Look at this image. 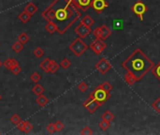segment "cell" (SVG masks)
I'll return each mask as SVG.
<instances>
[{
	"instance_id": "cell-1",
	"label": "cell",
	"mask_w": 160,
	"mask_h": 135,
	"mask_svg": "<svg viewBox=\"0 0 160 135\" xmlns=\"http://www.w3.org/2000/svg\"><path fill=\"white\" fill-rule=\"evenodd\" d=\"M41 16L48 22L54 23L57 32L63 35L82 16V13L70 0H54L42 11Z\"/></svg>"
},
{
	"instance_id": "cell-2",
	"label": "cell",
	"mask_w": 160,
	"mask_h": 135,
	"mask_svg": "<svg viewBox=\"0 0 160 135\" xmlns=\"http://www.w3.org/2000/svg\"><path fill=\"white\" fill-rule=\"evenodd\" d=\"M154 62L147 56L141 49L137 48L127 56L122 63V67L127 72H130L137 79L141 80L146 73H148L154 67Z\"/></svg>"
},
{
	"instance_id": "cell-3",
	"label": "cell",
	"mask_w": 160,
	"mask_h": 135,
	"mask_svg": "<svg viewBox=\"0 0 160 135\" xmlns=\"http://www.w3.org/2000/svg\"><path fill=\"white\" fill-rule=\"evenodd\" d=\"M68 48L76 56H81L88 49V45L86 44L85 42H83L82 38L79 37V38L75 39L69 44Z\"/></svg>"
},
{
	"instance_id": "cell-4",
	"label": "cell",
	"mask_w": 160,
	"mask_h": 135,
	"mask_svg": "<svg viewBox=\"0 0 160 135\" xmlns=\"http://www.w3.org/2000/svg\"><path fill=\"white\" fill-rule=\"evenodd\" d=\"M92 99L97 101L98 102H100L101 104H103L105 101H107L110 98V91H105L102 88L99 87H96L93 92H91L90 96Z\"/></svg>"
},
{
	"instance_id": "cell-5",
	"label": "cell",
	"mask_w": 160,
	"mask_h": 135,
	"mask_svg": "<svg viewBox=\"0 0 160 135\" xmlns=\"http://www.w3.org/2000/svg\"><path fill=\"white\" fill-rule=\"evenodd\" d=\"M96 69L99 71L101 74H106V73L112 69V64L109 62V60L106 57H102L98 60V62L96 64Z\"/></svg>"
},
{
	"instance_id": "cell-6",
	"label": "cell",
	"mask_w": 160,
	"mask_h": 135,
	"mask_svg": "<svg viewBox=\"0 0 160 135\" xmlns=\"http://www.w3.org/2000/svg\"><path fill=\"white\" fill-rule=\"evenodd\" d=\"M89 47H90V49L96 55H99V54H101L105 50V48L107 47V44L101 39H96L90 44Z\"/></svg>"
},
{
	"instance_id": "cell-7",
	"label": "cell",
	"mask_w": 160,
	"mask_h": 135,
	"mask_svg": "<svg viewBox=\"0 0 160 135\" xmlns=\"http://www.w3.org/2000/svg\"><path fill=\"white\" fill-rule=\"evenodd\" d=\"M132 11L141 19V21H142L143 20V14L147 11V7L143 2L138 1L132 6Z\"/></svg>"
},
{
	"instance_id": "cell-8",
	"label": "cell",
	"mask_w": 160,
	"mask_h": 135,
	"mask_svg": "<svg viewBox=\"0 0 160 135\" xmlns=\"http://www.w3.org/2000/svg\"><path fill=\"white\" fill-rule=\"evenodd\" d=\"M82 105H83V107H84L86 110H87V111H88L89 113L93 114V113H95V112L96 111L97 108L99 107V106H101L102 104H101L100 102H98L97 101L92 99L91 97H89L88 99L82 103Z\"/></svg>"
},
{
	"instance_id": "cell-9",
	"label": "cell",
	"mask_w": 160,
	"mask_h": 135,
	"mask_svg": "<svg viewBox=\"0 0 160 135\" xmlns=\"http://www.w3.org/2000/svg\"><path fill=\"white\" fill-rule=\"evenodd\" d=\"M75 32L80 37V38L84 39L87 36L90 35V33L92 32V29H91L90 27H87V26H85L84 23H81L78 24V27L75 28Z\"/></svg>"
},
{
	"instance_id": "cell-10",
	"label": "cell",
	"mask_w": 160,
	"mask_h": 135,
	"mask_svg": "<svg viewBox=\"0 0 160 135\" xmlns=\"http://www.w3.org/2000/svg\"><path fill=\"white\" fill-rule=\"evenodd\" d=\"M109 4L106 0H92L91 7L97 12V13H100L102 12L106 8H108Z\"/></svg>"
},
{
	"instance_id": "cell-11",
	"label": "cell",
	"mask_w": 160,
	"mask_h": 135,
	"mask_svg": "<svg viewBox=\"0 0 160 135\" xmlns=\"http://www.w3.org/2000/svg\"><path fill=\"white\" fill-rule=\"evenodd\" d=\"M70 1L76 8H78L82 11L87 10L91 7L92 3V0H70Z\"/></svg>"
},
{
	"instance_id": "cell-12",
	"label": "cell",
	"mask_w": 160,
	"mask_h": 135,
	"mask_svg": "<svg viewBox=\"0 0 160 135\" xmlns=\"http://www.w3.org/2000/svg\"><path fill=\"white\" fill-rule=\"evenodd\" d=\"M19 65V62L16 60V59H14V58H11V57H9V58H7L5 61H4V63H3V66L6 68V69H13L14 67H16V66H18Z\"/></svg>"
},
{
	"instance_id": "cell-13",
	"label": "cell",
	"mask_w": 160,
	"mask_h": 135,
	"mask_svg": "<svg viewBox=\"0 0 160 135\" xmlns=\"http://www.w3.org/2000/svg\"><path fill=\"white\" fill-rule=\"evenodd\" d=\"M50 64H51V59L49 57H46L44 58V60H42L40 62V67L44 72L48 73V72H50V70H49V69H50Z\"/></svg>"
},
{
	"instance_id": "cell-14",
	"label": "cell",
	"mask_w": 160,
	"mask_h": 135,
	"mask_svg": "<svg viewBox=\"0 0 160 135\" xmlns=\"http://www.w3.org/2000/svg\"><path fill=\"white\" fill-rule=\"evenodd\" d=\"M112 35V30H110L106 24H103V26H101V37L100 39L105 41L107 40L109 37Z\"/></svg>"
},
{
	"instance_id": "cell-15",
	"label": "cell",
	"mask_w": 160,
	"mask_h": 135,
	"mask_svg": "<svg viewBox=\"0 0 160 135\" xmlns=\"http://www.w3.org/2000/svg\"><path fill=\"white\" fill-rule=\"evenodd\" d=\"M36 102L38 103L40 107H44L49 103V99L46 96L41 94V95H39L38 98L36 99Z\"/></svg>"
},
{
	"instance_id": "cell-16",
	"label": "cell",
	"mask_w": 160,
	"mask_h": 135,
	"mask_svg": "<svg viewBox=\"0 0 160 135\" xmlns=\"http://www.w3.org/2000/svg\"><path fill=\"white\" fill-rule=\"evenodd\" d=\"M24 10L27 11L29 14L34 15L37 12V10H38V7H37L33 2H29L26 7H24Z\"/></svg>"
},
{
	"instance_id": "cell-17",
	"label": "cell",
	"mask_w": 160,
	"mask_h": 135,
	"mask_svg": "<svg viewBox=\"0 0 160 135\" xmlns=\"http://www.w3.org/2000/svg\"><path fill=\"white\" fill-rule=\"evenodd\" d=\"M31 17H32V15L29 14L28 12L26 11V10H23V11L22 12V13L19 14V19H20V21H21L22 23H26L27 22H29L30 19H31Z\"/></svg>"
},
{
	"instance_id": "cell-18",
	"label": "cell",
	"mask_w": 160,
	"mask_h": 135,
	"mask_svg": "<svg viewBox=\"0 0 160 135\" xmlns=\"http://www.w3.org/2000/svg\"><path fill=\"white\" fill-rule=\"evenodd\" d=\"M45 30L50 34H54V32H57V27L54 23L48 22V23L45 26Z\"/></svg>"
},
{
	"instance_id": "cell-19",
	"label": "cell",
	"mask_w": 160,
	"mask_h": 135,
	"mask_svg": "<svg viewBox=\"0 0 160 135\" xmlns=\"http://www.w3.org/2000/svg\"><path fill=\"white\" fill-rule=\"evenodd\" d=\"M124 79H125V81L127 82V83L128 84V85H133L135 83L137 82V79L134 77V75L133 74H131L130 72H127V74L124 76Z\"/></svg>"
},
{
	"instance_id": "cell-20",
	"label": "cell",
	"mask_w": 160,
	"mask_h": 135,
	"mask_svg": "<svg viewBox=\"0 0 160 135\" xmlns=\"http://www.w3.org/2000/svg\"><path fill=\"white\" fill-rule=\"evenodd\" d=\"M32 92L37 95V96H39V95H41L43 92H44V87H42V85H40V83H37L35 85H34V87L32 88Z\"/></svg>"
},
{
	"instance_id": "cell-21",
	"label": "cell",
	"mask_w": 160,
	"mask_h": 135,
	"mask_svg": "<svg viewBox=\"0 0 160 135\" xmlns=\"http://www.w3.org/2000/svg\"><path fill=\"white\" fill-rule=\"evenodd\" d=\"M81 23H84L85 26H87V27H92L93 24L95 23V21L93 20V18L90 16V15H85V16H83V18L82 19V22Z\"/></svg>"
},
{
	"instance_id": "cell-22",
	"label": "cell",
	"mask_w": 160,
	"mask_h": 135,
	"mask_svg": "<svg viewBox=\"0 0 160 135\" xmlns=\"http://www.w3.org/2000/svg\"><path fill=\"white\" fill-rule=\"evenodd\" d=\"M12 50H13L15 53H20L23 50V44L22 42H20L19 41L14 42L12 44Z\"/></svg>"
},
{
	"instance_id": "cell-23",
	"label": "cell",
	"mask_w": 160,
	"mask_h": 135,
	"mask_svg": "<svg viewBox=\"0 0 160 135\" xmlns=\"http://www.w3.org/2000/svg\"><path fill=\"white\" fill-rule=\"evenodd\" d=\"M151 71H152L153 74L160 81V61H159V62L155 66L153 67V69H151Z\"/></svg>"
},
{
	"instance_id": "cell-24",
	"label": "cell",
	"mask_w": 160,
	"mask_h": 135,
	"mask_svg": "<svg viewBox=\"0 0 160 135\" xmlns=\"http://www.w3.org/2000/svg\"><path fill=\"white\" fill-rule=\"evenodd\" d=\"M29 40H30V37H29L26 32L21 33V34L19 35V37H18V41H19L20 42H22L23 44L26 43Z\"/></svg>"
},
{
	"instance_id": "cell-25",
	"label": "cell",
	"mask_w": 160,
	"mask_h": 135,
	"mask_svg": "<svg viewBox=\"0 0 160 135\" xmlns=\"http://www.w3.org/2000/svg\"><path fill=\"white\" fill-rule=\"evenodd\" d=\"M101 117H102V119H104V120H108V121H113V119H114V115L110 112V111H106V112H104V114L101 115Z\"/></svg>"
},
{
	"instance_id": "cell-26",
	"label": "cell",
	"mask_w": 160,
	"mask_h": 135,
	"mask_svg": "<svg viewBox=\"0 0 160 135\" xmlns=\"http://www.w3.org/2000/svg\"><path fill=\"white\" fill-rule=\"evenodd\" d=\"M98 126H99V128H100L101 130H107L110 127V122L108 121V120L102 119V121L99 122V124H98Z\"/></svg>"
},
{
	"instance_id": "cell-27",
	"label": "cell",
	"mask_w": 160,
	"mask_h": 135,
	"mask_svg": "<svg viewBox=\"0 0 160 135\" xmlns=\"http://www.w3.org/2000/svg\"><path fill=\"white\" fill-rule=\"evenodd\" d=\"M32 130H33V125L30 123V122L29 121H23V131L26 132V133H29Z\"/></svg>"
},
{
	"instance_id": "cell-28",
	"label": "cell",
	"mask_w": 160,
	"mask_h": 135,
	"mask_svg": "<svg viewBox=\"0 0 160 135\" xmlns=\"http://www.w3.org/2000/svg\"><path fill=\"white\" fill-rule=\"evenodd\" d=\"M97 87L102 88V89H104L105 91H110V90L113 89V85L110 84L109 82H104V83H100L99 85H98Z\"/></svg>"
},
{
	"instance_id": "cell-29",
	"label": "cell",
	"mask_w": 160,
	"mask_h": 135,
	"mask_svg": "<svg viewBox=\"0 0 160 135\" xmlns=\"http://www.w3.org/2000/svg\"><path fill=\"white\" fill-rule=\"evenodd\" d=\"M33 54H34V55L37 57V58H40V57H42L43 55H44V50L42 48H40V47H38V48H36L35 50H34V52H33Z\"/></svg>"
},
{
	"instance_id": "cell-30",
	"label": "cell",
	"mask_w": 160,
	"mask_h": 135,
	"mask_svg": "<svg viewBox=\"0 0 160 135\" xmlns=\"http://www.w3.org/2000/svg\"><path fill=\"white\" fill-rule=\"evenodd\" d=\"M70 66H71V61L68 58H64L60 62V67H62L65 69H68Z\"/></svg>"
},
{
	"instance_id": "cell-31",
	"label": "cell",
	"mask_w": 160,
	"mask_h": 135,
	"mask_svg": "<svg viewBox=\"0 0 160 135\" xmlns=\"http://www.w3.org/2000/svg\"><path fill=\"white\" fill-rule=\"evenodd\" d=\"M59 64H57L54 60H51V64H50V69H49V70H50L51 73H54L55 71H57V69H59Z\"/></svg>"
},
{
	"instance_id": "cell-32",
	"label": "cell",
	"mask_w": 160,
	"mask_h": 135,
	"mask_svg": "<svg viewBox=\"0 0 160 135\" xmlns=\"http://www.w3.org/2000/svg\"><path fill=\"white\" fill-rule=\"evenodd\" d=\"M30 79H31V81H33L34 83H39L40 81L41 76H40V74L39 72H34V73H32V74H31Z\"/></svg>"
},
{
	"instance_id": "cell-33",
	"label": "cell",
	"mask_w": 160,
	"mask_h": 135,
	"mask_svg": "<svg viewBox=\"0 0 160 135\" xmlns=\"http://www.w3.org/2000/svg\"><path fill=\"white\" fill-rule=\"evenodd\" d=\"M10 121L12 122V123H13L14 125H18L20 122L22 121V119H21V117L18 115H16V114H14L13 115H12L11 117H10Z\"/></svg>"
},
{
	"instance_id": "cell-34",
	"label": "cell",
	"mask_w": 160,
	"mask_h": 135,
	"mask_svg": "<svg viewBox=\"0 0 160 135\" xmlns=\"http://www.w3.org/2000/svg\"><path fill=\"white\" fill-rule=\"evenodd\" d=\"M152 106L157 113H160V98H157V99L153 102Z\"/></svg>"
},
{
	"instance_id": "cell-35",
	"label": "cell",
	"mask_w": 160,
	"mask_h": 135,
	"mask_svg": "<svg viewBox=\"0 0 160 135\" xmlns=\"http://www.w3.org/2000/svg\"><path fill=\"white\" fill-rule=\"evenodd\" d=\"M81 134H82V135H92V134H93V130H91L90 127L85 126V127L81 130Z\"/></svg>"
},
{
	"instance_id": "cell-36",
	"label": "cell",
	"mask_w": 160,
	"mask_h": 135,
	"mask_svg": "<svg viewBox=\"0 0 160 135\" xmlns=\"http://www.w3.org/2000/svg\"><path fill=\"white\" fill-rule=\"evenodd\" d=\"M78 89L82 92H85L86 90L88 89V84L86 83L85 82H81L79 84H78Z\"/></svg>"
},
{
	"instance_id": "cell-37",
	"label": "cell",
	"mask_w": 160,
	"mask_h": 135,
	"mask_svg": "<svg viewBox=\"0 0 160 135\" xmlns=\"http://www.w3.org/2000/svg\"><path fill=\"white\" fill-rule=\"evenodd\" d=\"M93 34L96 39H100L101 37V27H97L93 30Z\"/></svg>"
},
{
	"instance_id": "cell-38",
	"label": "cell",
	"mask_w": 160,
	"mask_h": 135,
	"mask_svg": "<svg viewBox=\"0 0 160 135\" xmlns=\"http://www.w3.org/2000/svg\"><path fill=\"white\" fill-rule=\"evenodd\" d=\"M54 124V128H55V130L56 131H61L63 129H64V124H63V122H61V121H56Z\"/></svg>"
},
{
	"instance_id": "cell-39",
	"label": "cell",
	"mask_w": 160,
	"mask_h": 135,
	"mask_svg": "<svg viewBox=\"0 0 160 135\" xmlns=\"http://www.w3.org/2000/svg\"><path fill=\"white\" fill-rule=\"evenodd\" d=\"M46 130L49 133H54L56 130H55V128H54V123H50V124H48L47 127H46Z\"/></svg>"
},
{
	"instance_id": "cell-40",
	"label": "cell",
	"mask_w": 160,
	"mask_h": 135,
	"mask_svg": "<svg viewBox=\"0 0 160 135\" xmlns=\"http://www.w3.org/2000/svg\"><path fill=\"white\" fill-rule=\"evenodd\" d=\"M10 70H11V72H12V73H13V74H15V75H18L19 73L21 72V70H22V68L20 67V65H18V66L14 67L13 69H11Z\"/></svg>"
},
{
	"instance_id": "cell-41",
	"label": "cell",
	"mask_w": 160,
	"mask_h": 135,
	"mask_svg": "<svg viewBox=\"0 0 160 135\" xmlns=\"http://www.w3.org/2000/svg\"><path fill=\"white\" fill-rule=\"evenodd\" d=\"M2 66H3V63L1 62V60H0V68H1Z\"/></svg>"
},
{
	"instance_id": "cell-42",
	"label": "cell",
	"mask_w": 160,
	"mask_h": 135,
	"mask_svg": "<svg viewBox=\"0 0 160 135\" xmlns=\"http://www.w3.org/2000/svg\"><path fill=\"white\" fill-rule=\"evenodd\" d=\"M1 99H2V97H1V95H0V101H1Z\"/></svg>"
},
{
	"instance_id": "cell-43",
	"label": "cell",
	"mask_w": 160,
	"mask_h": 135,
	"mask_svg": "<svg viewBox=\"0 0 160 135\" xmlns=\"http://www.w3.org/2000/svg\"><path fill=\"white\" fill-rule=\"evenodd\" d=\"M0 45H1V43H0Z\"/></svg>"
}]
</instances>
